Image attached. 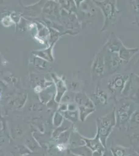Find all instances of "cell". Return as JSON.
Listing matches in <instances>:
<instances>
[{
	"label": "cell",
	"mask_w": 139,
	"mask_h": 156,
	"mask_svg": "<svg viewBox=\"0 0 139 156\" xmlns=\"http://www.w3.org/2000/svg\"><path fill=\"white\" fill-rule=\"evenodd\" d=\"M97 7L102 12L104 21L101 32H105L115 24L120 16L122 11L117 8V1L113 0L92 1Z\"/></svg>",
	"instance_id": "obj_1"
},
{
	"label": "cell",
	"mask_w": 139,
	"mask_h": 156,
	"mask_svg": "<svg viewBox=\"0 0 139 156\" xmlns=\"http://www.w3.org/2000/svg\"><path fill=\"white\" fill-rule=\"evenodd\" d=\"M116 124L115 108L109 113L98 118L97 119V132L102 145L105 148L107 138Z\"/></svg>",
	"instance_id": "obj_2"
},
{
	"label": "cell",
	"mask_w": 139,
	"mask_h": 156,
	"mask_svg": "<svg viewBox=\"0 0 139 156\" xmlns=\"http://www.w3.org/2000/svg\"><path fill=\"white\" fill-rule=\"evenodd\" d=\"M130 73H120L113 74L107 82V89L109 92L116 98L122 95L125 86L129 79Z\"/></svg>",
	"instance_id": "obj_3"
},
{
	"label": "cell",
	"mask_w": 139,
	"mask_h": 156,
	"mask_svg": "<svg viewBox=\"0 0 139 156\" xmlns=\"http://www.w3.org/2000/svg\"><path fill=\"white\" fill-rule=\"evenodd\" d=\"M79 7L83 16V26L86 28L92 23L97 15V7L92 1H81Z\"/></svg>",
	"instance_id": "obj_4"
},
{
	"label": "cell",
	"mask_w": 139,
	"mask_h": 156,
	"mask_svg": "<svg viewBox=\"0 0 139 156\" xmlns=\"http://www.w3.org/2000/svg\"><path fill=\"white\" fill-rule=\"evenodd\" d=\"M90 73L93 81L100 79L106 73V64L103 52L101 49L96 54L92 62Z\"/></svg>",
	"instance_id": "obj_5"
},
{
	"label": "cell",
	"mask_w": 139,
	"mask_h": 156,
	"mask_svg": "<svg viewBox=\"0 0 139 156\" xmlns=\"http://www.w3.org/2000/svg\"><path fill=\"white\" fill-rule=\"evenodd\" d=\"M101 50L104 54L106 72L113 75L123 64H126L120 58L118 54L110 52L103 47Z\"/></svg>",
	"instance_id": "obj_6"
},
{
	"label": "cell",
	"mask_w": 139,
	"mask_h": 156,
	"mask_svg": "<svg viewBox=\"0 0 139 156\" xmlns=\"http://www.w3.org/2000/svg\"><path fill=\"white\" fill-rule=\"evenodd\" d=\"M134 111L130 102H123L117 109L115 108L116 125L120 126L128 122Z\"/></svg>",
	"instance_id": "obj_7"
},
{
	"label": "cell",
	"mask_w": 139,
	"mask_h": 156,
	"mask_svg": "<svg viewBox=\"0 0 139 156\" xmlns=\"http://www.w3.org/2000/svg\"><path fill=\"white\" fill-rule=\"evenodd\" d=\"M123 45H124L121 40L116 36L114 32H112L110 34L109 37L103 48L110 52L118 54Z\"/></svg>",
	"instance_id": "obj_8"
},
{
	"label": "cell",
	"mask_w": 139,
	"mask_h": 156,
	"mask_svg": "<svg viewBox=\"0 0 139 156\" xmlns=\"http://www.w3.org/2000/svg\"><path fill=\"white\" fill-rule=\"evenodd\" d=\"M82 139L84 142L85 146H86L87 148L90 149V151H92V153L103 154L105 147L102 145L97 132L96 136L93 138L82 137Z\"/></svg>",
	"instance_id": "obj_9"
},
{
	"label": "cell",
	"mask_w": 139,
	"mask_h": 156,
	"mask_svg": "<svg viewBox=\"0 0 139 156\" xmlns=\"http://www.w3.org/2000/svg\"><path fill=\"white\" fill-rule=\"evenodd\" d=\"M93 103L95 105L104 106L107 104L109 101V95L106 90L101 89L99 86L96 87L94 92L92 94Z\"/></svg>",
	"instance_id": "obj_10"
},
{
	"label": "cell",
	"mask_w": 139,
	"mask_h": 156,
	"mask_svg": "<svg viewBox=\"0 0 139 156\" xmlns=\"http://www.w3.org/2000/svg\"><path fill=\"white\" fill-rule=\"evenodd\" d=\"M139 51L138 48H128L123 45L118 52V54L120 58L127 64Z\"/></svg>",
	"instance_id": "obj_11"
},
{
	"label": "cell",
	"mask_w": 139,
	"mask_h": 156,
	"mask_svg": "<svg viewBox=\"0 0 139 156\" xmlns=\"http://www.w3.org/2000/svg\"><path fill=\"white\" fill-rule=\"evenodd\" d=\"M76 101L79 107H85L87 108H95V105L90 98L85 93H79L76 96Z\"/></svg>",
	"instance_id": "obj_12"
},
{
	"label": "cell",
	"mask_w": 139,
	"mask_h": 156,
	"mask_svg": "<svg viewBox=\"0 0 139 156\" xmlns=\"http://www.w3.org/2000/svg\"><path fill=\"white\" fill-rule=\"evenodd\" d=\"M111 151L113 156H139L131 149L119 146L112 147Z\"/></svg>",
	"instance_id": "obj_13"
},
{
	"label": "cell",
	"mask_w": 139,
	"mask_h": 156,
	"mask_svg": "<svg viewBox=\"0 0 139 156\" xmlns=\"http://www.w3.org/2000/svg\"><path fill=\"white\" fill-rule=\"evenodd\" d=\"M131 11L136 24L139 27V0L131 1L130 2Z\"/></svg>",
	"instance_id": "obj_14"
},
{
	"label": "cell",
	"mask_w": 139,
	"mask_h": 156,
	"mask_svg": "<svg viewBox=\"0 0 139 156\" xmlns=\"http://www.w3.org/2000/svg\"><path fill=\"white\" fill-rule=\"evenodd\" d=\"M79 119L82 121H84L87 118L88 116L93 114L95 112V108H90L85 107H79Z\"/></svg>",
	"instance_id": "obj_15"
},
{
	"label": "cell",
	"mask_w": 139,
	"mask_h": 156,
	"mask_svg": "<svg viewBox=\"0 0 139 156\" xmlns=\"http://www.w3.org/2000/svg\"><path fill=\"white\" fill-rule=\"evenodd\" d=\"M131 128H135L139 126V111L134 110L129 121Z\"/></svg>",
	"instance_id": "obj_16"
},
{
	"label": "cell",
	"mask_w": 139,
	"mask_h": 156,
	"mask_svg": "<svg viewBox=\"0 0 139 156\" xmlns=\"http://www.w3.org/2000/svg\"><path fill=\"white\" fill-rule=\"evenodd\" d=\"M132 140L135 143H137V145H139V131L133 135Z\"/></svg>",
	"instance_id": "obj_17"
},
{
	"label": "cell",
	"mask_w": 139,
	"mask_h": 156,
	"mask_svg": "<svg viewBox=\"0 0 139 156\" xmlns=\"http://www.w3.org/2000/svg\"><path fill=\"white\" fill-rule=\"evenodd\" d=\"M135 75H136L137 76H139V69L138 70V71H137V73H136Z\"/></svg>",
	"instance_id": "obj_18"
}]
</instances>
